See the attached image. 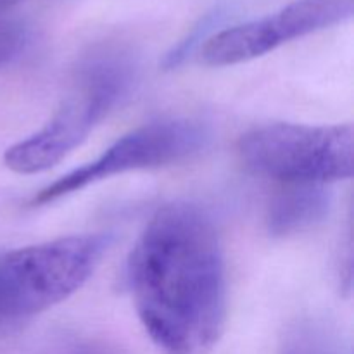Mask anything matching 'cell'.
<instances>
[{
  "mask_svg": "<svg viewBox=\"0 0 354 354\" xmlns=\"http://www.w3.org/2000/svg\"><path fill=\"white\" fill-rule=\"evenodd\" d=\"M142 327L162 354H211L227 322V266L213 220L196 204L159 207L127 261Z\"/></svg>",
  "mask_w": 354,
  "mask_h": 354,
  "instance_id": "1",
  "label": "cell"
},
{
  "mask_svg": "<svg viewBox=\"0 0 354 354\" xmlns=\"http://www.w3.org/2000/svg\"><path fill=\"white\" fill-rule=\"evenodd\" d=\"M137 71L133 54L124 47L92 48L80 61L71 90L54 116L33 135L7 149V168L17 175H37L54 168L130 95Z\"/></svg>",
  "mask_w": 354,
  "mask_h": 354,
  "instance_id": "2",
  "label": "cell"
},
{
  "mask_svg": "<svg viewBox=\"0 0 354 354\" xmlns=\"http://www.w3.org/2000/svg\"><path fill=\"white\" fill-rule=\"evenodd\" d=\"M109 244L107 234L68 235L0 254V332L23 327L78 292Z\"/></svg>",
  "mask_w": 354,
  "mask_h": 354,
  "instance_id": "3",
  "label": "cell"
},
{
  "mask_svg": "<svg viewBox=\"0 0 354 354\" xmlns=\"http://www.w3.org/2000/svg\"><path fill=\"white\" fill-rule=\"evenodd\" d=\"M242 162L287 185H327L354 169V130L346 124L270 123L239 140Z\"/></svg>",
  "mask_w": 354,
  "mask_h": 354,
  "instance_id": "4",
  "label": "cell"
},
{
  "mask_svg": "<svg viewBox=\"0 0 354 354\" xmlns=\"http://www.w3.org/2000/svg\"><path fill=\"white\" fill-rule=\"evenodd\" d=\"M207 142L209 131L199 121L161 120L142 124L118 138L97 159L41 189L31 199V206H47L124 173L178 165L199 154Z\"/></svg>",
  "mask_w": 354,
  "mask_h": 354,
  "instance_id": "5",
  "label": "cell"
},
{
  "mask_svg": "<svg viewBox=\"0 0 354 354\" xmlns=\"http://www.w3.org/2000/svg\"><path fill=\"white\" fill-rule=\"evenodd\" d=\"M354 0H294L277 12L214 33L201 48V61L213 68L242 64L283 44L344 23Z\"/></svg>",
  "mask_w": 354,
  "mask_h": 354,
  "instance_id": "6",
  "label": "cell"
},
{
  "mask_svg": "<svg viewBox=\"0 0 354 354\" xmlns=\"http://www.w3.org/2000/svg\"><path fill=\"white\" fill-rule=\"evenodd\" d=\"M332 194L325 185H287L272 199L266 228L273 237H289L310 230L327 218Z\"/></svg>",
  "mask_w": 354,
  "mask_h": 354,
  "instance_id": "7",
  "label": "cell"
},
{
  "mask_svg": "<svg viewBox=\"0 0 354 354\" xmlns=\"http://www.w3.org/2000/svg\"><path fill=\"white\" fill-rule=\"evenodd\" d=\"M280 354H344L337 332L325 320L304 318L287 330Z\"/></svg>",
  "mask_w": 354,
  "mask_h": 354,
  "instance_id": "8",
  "label": "cell"
},
{
  "mask_svg": "<svg viewBox=\"0 0 354 354\" xmlns=\"http://www.w3.org/2000/svg\"><path fill=\"white\" fill-rule=\"evenodd\" d=\"M221 12L220 10H213V12L206 14L204 17H201L199 23L189 31L187 37H183L171 50L166 54L165 61H162V68L165 69H175L180 64L189 59V55H192V52L201 50L203 45L213 37V30L220 24Z\"/></svg>",
  "mask_w": 354,
  "mask_h": 354,
  "instance_id": "9",
  "label": "cell"
},
{
  "mask_svg": "<svg viewBox=\"0 0 354 354\" xmlns=\"http://www.w3.org/2000/svg\"><path fill=\"white\" fill-rule=\"evenodd\" d=\"M26 24L21 19L7 12V9H0V68L16 61L28 45Z\"/></svg>",
  "mask_w": 354,
  "mask_h": 354,
  "instance_id": "10",
  "label": "cell"
}]
</instances>
